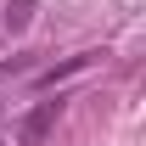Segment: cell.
I'll return each instance as SVG.
<instances>
[{"label": "cell", "mask_w": 146, "mask_h": 146, "mask_svg": "<svg viewBox=\"0 0 146 146\" xmlns=\"http://www.w3.org/2000/svg\"><path fill=\"white\" fill-rule=\"evenodd\" d=\"M56 118H62V101H39L34 112H23L17 146H45V141H51V129H56Z\"/></svg>", "instance_id": "1"}, {"label": "cell", "mask_w": 146, "mask_h": 146, "mask_svg": "<svg viewBox=\"0 0 146 146\" xmlns=\"http://www.w3.org/2000/svg\"><path fill=\"white\" fill-rule=\"evenodd\" d=\"M28 17H34V0H6V28H11V34H23Z\"/></svg>", "instance_id": "2"}]
</instances>
